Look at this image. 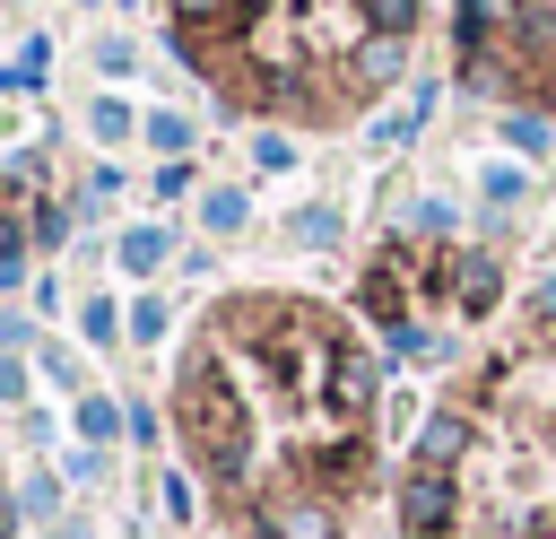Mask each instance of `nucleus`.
Here are the masks:
<instances>
[{
	"mask_svg": "<svg viewBox=\"0 0 556 539\" xmlns=\"http://www.w3.org/2000/svg\"><path fill=\"white\" fill-rule=\"evenodd\" d=\"M174 443L226 539H348L382 478V374L295 287L217 296L174 356Z\"/></svg>",
	"mask_w": 556,
	"mask_h": 539,
	"instance_id": "f257e3e1",
	"label": "nucleus"
},
{
	"mask_svg": "<svg viewBox=\"0 0 556 539\" xmlns=\"http://www.w3.org/2000/svg\"><path fill=\"white\" fill-rule=\"evenodd\" d=\"M35 183H43L35 165H17V174L0 183V278L26 261V243H52V235H61V209L35 200Z\"/></svg>",
	"mask_w": 556,
	"mask_h": 539,
	"instance_id": "39448f33",
	"label": "nucleus"
},
{
	"mask_svg": "<svg viewBox=\"0 0 556 539\" xmlns=\"http://www.w3.org/2000/svg\"><path fill=\"white\" fill-rule=\"evenodd\" d=\"M460 78L504 104L556 113V0H460Z\"/></svg>",
	"mask_w": 556,
	"mask_h": 539,
	"instance_id": "20e7f679",
	"label": "nucleus"
},
{
	"mask_svg": "<svg viewBox=\"0 0 556 539\" xmlns=\"http://www.w3.org/2000/svg\"><path fill=\"white\" fill-rule=\"evenodd\" d=\"M0 539H17V504H9V461H0Z\"/></svg>",
	"mask_w": 556,
	"mask_h": 539,
	"instance_id": "423d86ee",
	"label": "nucleus"
},
{
	"mask_svg": "<svg viewBox=\"0 0 556 539\" xmlns=\"http://www.w3.org/2000/svg\"><path fill=\"white\" fill-rule=\"evenodd\" d=\"M400 539H556V278L417 426Z\"/></svg>",
	"mask_w": 556,
	"mask_h": 539,
	"instance_id": "f03ea898",
	"label": "nucleus"
},
{
	"mask_svg": "<svg viewBox=\"0 0 556 539\" xmlns=\"http://www.w3.org/2000/svg\"><path fill=\"white\" fill-rule=\"evenodd\" d=\"M174 52L261 122L330 130L417 52V0H165Z\"/></svg>",
	"mask_w": 556,
	"mask_h": 539,
	"instance_id": "7ed1b4c3",
	"label": "nucleus"
}]
</instances>
